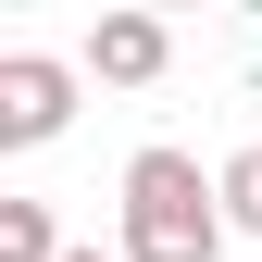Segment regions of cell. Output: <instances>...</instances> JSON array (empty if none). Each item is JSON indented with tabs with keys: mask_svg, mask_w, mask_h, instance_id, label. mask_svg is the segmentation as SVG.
I'll return each mask as SVG.
<instances>
[{
	"mask_svg": "<svg viewBox=\"0 0 262 262\" xmlns=\"http://www.w3.org/2000/svg\"><path fill=\"white\" fill-rule=\"evenodd\" d=\"M225 187L200 175V150H175V138H150L138 162H125V262H225Z\"/></svg>",
	"mask_w": 262,
	"mask_h": 262,
	"instance_id": "obj_1",
	"label": "cell"
},
{
	"mask_svg": "<svg viewBox=\"0 0 262 262\" xmlns=\"http://www.w3.org/2000/svg\"><path fill=\"white\" fill-rule=\"evenodd\" d=\"M62 125H75V62L0 50V150H50Z\"/></svg>",
	"mask_w": 262,
	"mask_h": 262,
	"instance_id": "obj_2",
	"label": "cell"
},
{
	"mask_svg": "<svg viewBox=\"0 0 262 262\" xmlns=\"http://www.w3.org/2000/svg\"><path fill=\"white\" fill-rule=\"evenodd\" d=\"M162 62H175V25H162V13H100V25H88V75H100V88H150Z\"/></svg>",
	"mask_w": 262,
	"mask_h": 262,
	"instance_id": "obj_3",
	"label": "cell"
},
{
	"mask_svg": "<svg viewBox=\"0 0 262 262\" xmlns=\"http://www.w3.org/2000/svg\"><path fill=\"white\" fill-rule=\"evenodd\" d=\"M0 262H62V225H50V200H0Z\"/></svg>",
	"mask_w": 262,
	"mask_h": 262,
	"instance_id": "obj_4",
	"label": "cell"
},
{
	"mask_svg": "<svg viewBox=\"0 0 262 262\" xmlns=\"http://www.w3.org/2000/svg\"><path fill=\"white\" fill-rule=\"evenodd\" d=\"M212 187H225V225H237V237H262V138H250L237 162H212Z\"/></svg>",
	"mask_w": 262,
	"mask_h": 262,
	"instance_id": "obj_5",
	"label": "cell"
},
{
	"mask_svg": "<svg viewBox=\"0 0 262 262\" xmlns=\"http://www.w3.org/2000/svg\"><path fill=\"white\" fill-rule=\"evenodd\" d=\"M62 262H125V250H62Z\"/></svg>",
	"mask_w": 262,
	"mask_h": 262,
	"instance_id": "obj_6",
	"label": "cell"
}]
</instances>
